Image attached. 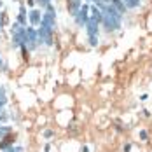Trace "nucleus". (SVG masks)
<instances>
[{"label":"nucleus","mask_w":152,"mask_h":152,"mask_svg":"<svg viewBox=\"0 0 152 152\" xmlns=\"http://www.w3.org/2000/svg\"><path fill=\"white\" fill-rule=\"evenodd\" d=\"M44 137H46V138H51V137H53V131H49V129H47L46 133H44Z\"/></svg>","instance_id":"obj_11"},{"label":"nucleus","mask_w":152,"mask_h":152,"mask_svg":"<svg viewBox=\"0 0 152 152\" xmlns=\"http://www.w3.org/2000/svg\"><path fill=\"white\" fill-rule=\"evenodd\" d=\"M5 102H7V98H5L4 88H0V107H2V105H5Z\"/></svg>","instance_id":"obj_6"},{"label":"nucleus","mask_w":152,"mask_h":152,"mask_svg":"<svg viewBox=\"0 0 152 152\" xmlns=\"http://www.w3.org/2000/svg\"><path fill=\"white\" fill-rule=\"evenodd\" d=\"M89 11H91V7L88 4L86 5H80V9L77 11V14H75L77 25H80V26H86L88 25V21H89Z\"/></svg>","instance_id":"obj_1"},{"label":"nucleus","mask_w":152,"mask_h":152,"mask_svg":"<svg viewBox=\"0 0 152 152\" xmlns=\"http://www.w3.org/2000/svg\"><path fill=\"white\" fill-rule=\"evenodd\" d=\"M37 42H40L39 40V31H35L31 26H28L26 33H25V46H28L30 49H35Z\"/></svg>","instance_id":"obj_2"},{"label":"nucleus","mask_w":152,"mask_h":152,"mask_svg":"<svg viewBox=\"0 0 152 152\" xmlns=\"http://www.w3.org/2000/svg\"><path fill=\"white\" fill-rule=\"evenodd\" d=\"M42 16L44 14H40L39 9H31L30 12H28V21H30L33 26H35V25H40V23H42Z\"/></svg>","instance_id":"obj_3"},{"label":"nucleus","mask_w":152,"mask_h":152,"mask_svg":"<svg viewBox=\"0 0 152 152\" xmlns=\"http://www.w3.org/2000/svg\"><path fill=\"white\" fill-rule=\"evenodd\" d=\"M140 138H143V140H145V138H147V133H145V131H142V133H140Z\"/></svg>","instance_id":"obj_12"},{"label":"nucleus","mask_w":152,"mask_h":152,"mask_svg":"<svg viewBox=\"0 0 152 152\" xmlns=\"http://www.w3.org/2000/svg\"><path fill=\"white\" fill-rule=\"evenodd\" d=\"M11 131V128H0V138L5 137V133H9Z\"/></svg>","instance_id":"obj_7"},{"label":"nucleus","mask_w":152,"mask_h":152,"mask_svg":"<svg viewBox=\"0 0 152 152\" xmlns=\"http://www.w3.org/2000/svg\"><path fill=\"white\" fill-rule=\"evenodd\" d=\"M18 23L21 26H26V7H19V14H18Z\"/></svg>","instance_id":"obj_4"},{"label":"nucleus","mask_w":152,"mask_h":152,"mask_svg":"<svg viewBox=\"0 0 152 152\" xmlns=\"http://www.w3.org/2000/svg\"><path fill=\"white\" fill-rule=\"evenodd\" d=\"M37 2H39V5H40V7H47L51 0H37Z\"/></svg>","instance_id":"obj_8"},{"label":"nucleus","mask_w":152,"mask_h":152,"mask_svg":"<svg viewBox=\"0 0 152 152\" xmlns=\"http://www.w3.org/2000/svg\"><path fill=\"white\" fill-rule=\"evenodd\" d=\"M122 2L126 4V7H128V9H133V7L140 5V0H122Z\"/></svg>","instance_id":"obj_5"},{"label":"nucleus","mask_w":152,"mask_h":152,"mask_svg":"<svg viewBox=\"0 0 152 152\" xmlns=\"http://www.w3.org/2000/svg\"><path fill=\"white\" fill-rule=\"evenodd\" d=\"M5 152H21V147H11V149H5Z\"/></svg>","instance_id":"obj_9"},{"label":"nucleus","mask_w":152,"mask_h":152,"mask_svg":"<svg viewBox=\"0 0 152 152\" xmlns=\"http://www.w3.org/2000/svg\"><path fill=\"white\" fill-rule=\"evenodd\" d=\"M4 28V14H0V31Z\"/></svg>","instance_id":"obj_10"},{"label":"nucleus","mask_w":152,"mask_h":152,"mask_svg":"<svg viewBox=\"0 0 152 152\" xmlns=\"http://www.w3.org/2000/svg\"><path fill=\"white\" fill-rule=\"evenodd\" d=\"M0 68H4V61L0 60Z\"/></svg>","instance_id":"obj_13"}]
</instances>
